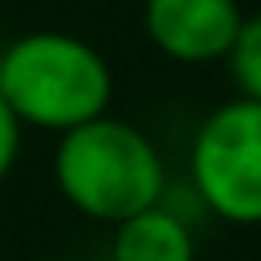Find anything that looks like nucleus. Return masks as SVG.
I'll list each match as a JSON object with an SVG mask.
<instances>
[{"mask_svg":"<svg viewBox=\"0 0 261 261\" xmlns=\"http://www.w3.org/2000/svg\"><path fill=\"white\" fill-rule=\"evenodd\" d=\"M114 94L106 57L57 29H37L0 49V102L20 126L77 130L106 114Z\"/></svg>","mask_w":261,"mask_h":261,"instance_id":"nucleus-1","label":"nucleus"},{"mask_svg":"<svg viewBox=\"0 0 261 261\" xmlns=\"http://www.w3.org/2000/svg\"><path fill=\"white\" fill-rule=\"evenodd\" d=\"M224 61L232 69V82H237L241 98L261 102V12L241 20V33H237V41H232Z\"/></svg>","mask_w":261,"mask_h":261,"instance_id":"nucleus-6","label":"nucleus"},{"mask_svg":"<svg viewBox=\"0 0 261 261\" xmlns=\"http://www.w3.org/2000/svg\"><path fill=\"white\" fill-rule=\"evenodd\" d=\"M20 122L12 118V110L0 102V184H4V175L12 171V163H16V151H20Z\"/></svg>","mask_w":261,"mask_h":261,"instance_id":"nucleus-7","label":"nucleus"},{"mask_svg":"<svg viewBox=\"0 0 261 261\" xmlns=\"http://www.w3.org/2000/svg\"><path fill=\"white\" fill-rule=\"evenodd\" d=\"M110 261H196V241L175 212L155 204L114 224Z\"/></svg>","mask_w":261,"mask_h":261,"instance_id":"nucleus-5","label":"nucleus"},{"mask_svg":"<svg viewBox=\"0 0 261 261\" xmlns=\"http://www.w3.org/2000/svg\"><path fill=\"white\" fill-rule=\"evenodd\" d=\"M192 179L200 200L228 224H261V102L216 106L192 139Z\"/></svg>","mask_w":261,"mask_h":261,"instance_id":"nucleus-3","label":"nucleus"},{"mask_svg":"<svg viewBox=\"0 0 261 261\" xmlns=\"http://www.w3.org/2000/svg\"><path fill=\"white\" fill-rule=\"evenodd\" d=\"M237 0H143V29L151 45L184 65L224 61L241 33Z\"/></svg>","mask_w":261,"mask_h":261,"instance_id":"nucleus-4","label":"nucleus"},{"mask_svg":"<svg viewBox=\"0 0 261 261\" xmlns=\"http://www.w3.org/2000/svg\"><path fill=\"white\" fill-rule=\"evenodd\" d=\"M53 184L82 216L122 224L159 204L163 159L139 126L102 114L61 135L53 151Z\"/></svg>","mask_w":261,"mask_h":261,"instance_id":"nucleus-2","label":"nucleus"}]
</instances>
